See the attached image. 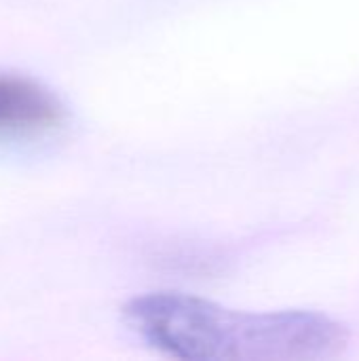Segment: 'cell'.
Masks as SVG:
<instances>
[{
    "label": "cell",
    "instance_id": "1",
    "mask_svg": "<svg viewBox=\"0 0 359 361\" xmlns=\"http://www.w3.org/2000/svg\"><path fill=\"white\" fill-rule=\"evenodd\" d=\"M123 317L148 347L184 361H320L349 343V330L322 313H248L180 292L138 296Z\"/></svg>",
    "mask_w": 359,
    "mask_h": 361
},
{
    "label": "cell",
    "instance_id": "2",
    "mask_svg": "<svg viewBox=\"0 0 359 361\" xmlns=\"http://www.w3.org/2000/svg\"><path fill=\"white\" fill-rule=\"evenodd\" d=\"M63 118L61 102L40 82L0 74V131H42Z\"/></svg>",
    "mask_w": 359,
    "mask_h": 361
}]
</instances>
